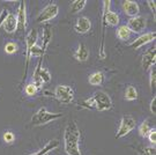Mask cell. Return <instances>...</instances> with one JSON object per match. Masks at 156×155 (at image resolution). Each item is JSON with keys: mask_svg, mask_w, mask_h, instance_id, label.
<instances>
[{"mask_svg": "<svg viewBox=\"0 0 156 155\" xmlns=\"http://www.w3.org/2000/svg\"><path fill=\"white\" fill-rule=\"evenodd\" d=\"M132 31L128 29V27L126 26V24H123V26H119L117 29V33H116V35H117V37L120 41H124V42H126V41H128V39L131 38V36H132Z\"/></svg>", "mask_w": 156, "mask_h": 155, "instance_id": "obj_20", "label": "cell"}, {"mask_svg": "<svg viewBox=\"0 0 156 155\" xmlns=\"http://www.w3.org/2000/svg\"><path fill=\"white\" fill-rule=\"evenodd\" d=\"M2 139H4V141H5L6 144H12L15 140V134L11 132V131H6L4 133V135H2Z\"/></svg>", "mask_w": 156, "mask_h": 155, "instance_id": "obj_29", "label": "cell"}, {"mask_svg": "<svg viewBox=\"0 0 156 155\" xmlns=\"http://www.w3.org/2000/svg\"><path fill=\"white\" fill-rule=\"evenodd\" d=\"M19 9L16 14L17 21V30H24L27 28V8H26V1H19Z\"/></svg>", "mask_w": 156, "mask_h": 155, "instance_id": "obj_12", "label": "cell"}, {"mask_svg": "<svg viewBox=\"0 0 156 155\" xmlns=\"http://www.w3.org/2000/svg\"><path fill=\"white\" fill-rule=\"evenodd\" d=\"M81 131L75 121L67 123L64 130V150L67 155H82L80 148Z\"/></svg>", "mask_w": 156, "mask_h": 155, "instance_id": "obj_1", "label": "cell"}, {"mask_svg": "<svg viewBox=\"0 0 156 155\" xmlns=\"http://www.w3.org/2000/svg\"><path fill=\"white\" fill-rule=\"evenodd\" d=\"M45 155H49V154H45Z\"/></svg>", "mask_w": 156, "mask_h": 155, "instance_id": "obj_34", "label": "cell"}, {"mask_svg": "<svg viewBox=\"0 0 156 155\" xmlns=\"http://www.w3.org/2000/svg\"><path fill=\"white\" fill-rule=\"evenodd\" d=\"M37 38H38V33L36 29H31L27 36H26V68H24V73H23V78L22 80H24L27 78V73H28V68H29V63H30V50L34 45H36L37 43Z\"/></svg>", "mask_w": 156, "mask_h": 155, "instance_id": "obj_7", "label": "cell"}, {"mask_svg": "<svg viewBox=\"0 0 156 155\" xmlns=\"http://www.w3.org/2000/svg\"><path fill=\"white\" fill-rule=\"evenodd\" d=\"M104 80H105V75H104V73L101 72V71L91 73L88 77V82L91 86H102L104 83Z\"/></svg>", "mask_w": 156, "mask_h": 155, "instance_id": "obj_18", "label": "cell"}, {"mask_svg": "<svg viewBox=\"0 0 156 155\" xmlns=\"http://www.w3.org/2000/svg\"><path fill=\"white\" fill-rule=\"evenodd\" d=\"M156 63V46L153 45L147 49L142 56V68L145 71H149L151 67L155 66Z\"/></svg>", "mask_w": 156, "mask_h": 155, "instance_id": "obj_11", "label": "cell"}, {"mask_svg": "<svg viewBox=\"0 0 156 155\" xmlns=\"http://www.w3.org/2000/svg\"><path fill=\"white\" fill-rule=\"evenodd\" d=\"M53 97L57 101H59L60 103L69 104L74 100V90H73V88L71 86L59 85V86H57L56 88H55Z\"/></svg>", "mask_w": 156, "mask_h": 155, "instance_id": "obj_6", "label": "cell"}, {"mask_svg": "<svg viewBox=\"0 0 156 155\" xmlns=\"http://www.w3.org/2000/svg\"><path fill=\"white\" fill-rule=\"evenodd\" d=\"M155 35H156L155 31H149V33L141 34L140 36H138L136 38L134 39L132 43H129L128 46H131L134 50H138L140 48H142L144 45L149 44L153 41H155V37H156Z\"/></svg>", "mask_w": 156, "mask_h": 155, "instance_id": "obj_10", "label": "cell"}, {"mask_svg": "<svg viewBox=\"0 0 156 155\" xmlns=\"http://www.w3.org/2000/svg\"><path fill=\"white\" fill-rule=\"evenodd\" d=\"M122 8H123L124 13L129 17L138 16L140 13V7L138 5V2H135V1H129V0L123 1L122 2Z\"/></svg>", "mask_w": 156, "mask_h": 155, "instance_id": "obj_14", "label": "cell"}, {"mask_svg": "<svg viewBox=\"0 0 156 155\" xmlns=\"http://www.w3.org/2000/svg\"><path fill=\"white\" fill-rule=\"evenodd\" d=\"M2 29L5 30L7 34H13L17 30V21H16V15L13 13H8L7 17L2 23Z\"/></svg>", "mask_w": 156, "mask_h": 155, "instance_id": "obj_15", "label": "cell"}, {"mask_svg": "<svg viewBox=\"0 0 156 155\" xmlns=\"http://www.w3.org/2000/svg\"><path fill=\"white\" fill-rule=\"evenodd\" d=\"M147 138H148L149 142H151L153 146H155L156 145V128H151V130L149 131L148 135H147Z\"/></svg>", "mask_w": 156, "mask_h": 155, "instance_id": "obj_30", "label": "cell"}, {"mask_svg": "<svg viewBox=\"0 0 156 155\" xmlns=\"http://www.w3.org/2000/svg\"><path fill=\"white\" fill-rule=\"evenodd\" d=\"M39 92L38 87L35 85L34 82L31 83H28V85H26V87H24V93L27 96H35V95H37V93Z\"/></svg>", "mask_w": 156, "mask_h": 155, "instance_id": "obj_25", "label": "cell"}, {"mask_svg": "<svg viewBox=\"0 0 156 155\" xmlns=\"http://www.w3.org/2000/svg\"><path fill=\"white\" fill-rule=\"evenodd\" d=\"M155 86H156V70H155V66H154L149 70V87H151V90L153 93L155 92Z\"/></svg>", "mask_w": 156, "mask_h": 155, "instance_id": "obj_27", "label": "cell"}, {"mask_svg": "<svg viewBox=\"0 0 156 155\" xmlns=\"http://www.w3.org/2000/svg\"><path fill=\"white\" fill-rule=\"evenodd\" d=\"M91 29V21L87 16H80L78 17L76 22L74 24V30L78 34H87L90 31Z\"/></svg>", "mask_w": 156, "mask_h": 155, "instance_id": "obj_13", "label": "cell"}, {"mask_svg": "<svg viewBox=\"0 0 156 155\" xmlns=\"http://www.w3.org/2000/svg\"><path fill=\"white\" fill-rule=\"evenodd\" d=\"M64 116L62 112H50L45 108H39L31 117V125L34 126H41L48 123L57 121Z\"/></svg>", "mask_w": 156, "mask_h": 155, "instance_id": "obj_3", "label": "cell"}, {"mask_svg": "<svg viewBox=\"0 0 156 155\" xmlns=\"http://www.w3.org/2000/svg\"><path fill=\"white\" fill-rule=\"evenodd\" d=\"M51 78L52 77H51V73L49 72V70L45 68V67H42V59L39 58L38 64H37V66H36L33 74L34 83L38 87V89H42L44 83L50 82Z\"/></svg>", "mask_w": 156, "mask_h": 155, "instance_id": "obj_5", "label": "cell"}, {"mask_svg": "<svg viewBox=\"0 0 156 155\" xmlns=\"http://www.w3.org/2000/svg\"><path fill=\"white\" fill-rule=\"evenodd\" d=\"M128 29L134 34H141L146 28H147V19L145 16H141V15H138V16L131 17L128 20L127 24Z\"/></svg>", "mask_w": 156, "mask_h": 155, "instance_id": "obj_9", "label": "cell"}, {"mask_svg": "<svg viewBox=\"0 0 156 155\" xmlns=\"http://www.w3.org/2000/svg\"><path fill=\"white\" fill-rule=\"evenodd\" d=\"M59 14V7L56 5V4H49L46 5L41 11L37 17H36V21L38 23H45V22H49L51 20H53L55 17H57V15Z\"/></svg>", "mask_w": 156, "mask_h": 155, "instance_id": "obj_8", "label": "cell"}, {"mask_svg": "<svg viewBox=\"0 0 156 155\" xmlns=\"http://www.w3.org/2000/svg\"><path fill=\"white\" fill-rule=\"evenodd\" d=\"M8 13H9V12L7 11V9H2L1 13H0V28L2 27V23H4L6 17H7V15H8Z\"/></svg>", "mask_w": 156, "mask_h": 155, "instance_id": "obj_32", "label": "cell"}, {"mask_svg": "<svg viewBox=\"0 0 156 155\" xmlns=\"http://www.w3.org/2000/svg\"><path fill=\"white\" fill-rule=\"evenodd\" d=\"M30 57H39L41 59H43L44 57V52L42 51V48L39 45H34L30 50Z\"/></svg>", "mask_w": 156, "mask_h": 155, "instance_id": "obj_28", "label": "cell"}, {"mask_svg": "<svg viewBox=\"0 0 156 155\" xmlns=\"http://www.w3.org/2000/svg\"><path fill=\"white\" fill-rule=\"evenodd\" d=\"M87 5V1L86 0H74L71 4V12L73 14H76L83 9Z\"/></svg>", "mask_w": 156, "mask_h": 155, "instance_id": "obj_22", "label": "cell"}, {"mask_svg": "<svg viewBox=\"0 0 156 155\" xmlns=\"http://www.w3.org/2000/svg\"><path fill=\"white\" fill-rule=\"evenodd\" d=\"M73 56H74V58L78 61L84 63V61H87L89 59L90 51H89V49L86 46L84 43H80V44L78 45V48H76V50L74 51V55Z\"/></svg>", "mask_w": 156, "mask_h": 155, "instance_id": "obj_16", "label": "cell"}, {"mask_svg": "<svg viewBox=\"0 0 156 155\" xmlns=\"http://www.w3.org/2000/svg\"><path fill=\"white\" fill-rule=\"evenodd\" d=\"M58 146H59V141L55 139V140H51V141H49V142L45 145L43 148H41L39 150H37V152H35V153H33V154H29V155H45V154H49L51 150H56Z\"/></svg>", "mask_w": 156, "mask_h": 155, "instance_id": "obj_19", "label": "cell"}, {"mask_svg": "<svg viewBox=\"0 0 156 155\" xmlns=\"http://www.w3.org/2000/svg\"><path fill=\"white\" fill-rule=\"evenodd\" d=\"M79 106L84 109H95L97 111H108L112 108V100L110 95L106 94L105 92L98 90L89 99L80 103Z\"/></svg>", "mask_w": 156, "mask_h": 155, "instance_id": "obj_2", "label": "cell"}, {"mask_svg": "<svg viewBox=\"0 0 156 155\" xmlns=\"http://www.w3.org/2000/svg\"><path fill=\"white\" fill-rule=\"evenodd\" d=\"M151 124H149V122L146 119V121H144V122L139 125V128H138V132H139L140 137L146 138V137L148 135V133H149V131H151Z\"/></svg>", "mask_w": 156, "mask_h": 155, "instance_id": "obj_23", "label": "cell"}, {"mask_svg": "<svg viewBox=\"0 0 156 155\" xmlns=\"http://www.w3.org/2000/svg\"><path fill=\"white\" fill-rule=\"evenodd\" d=\"M135 152L138 153V155H156L155 146H141L138 147Z\"/></svg>", "mask_w": 156, "mask_h": 155, "instance_id": "obj_24", "label": "cell"}, {"mask_svg": "<svg viewBox=\"0 0 156 155\" xmlns=\"http://www.w3.org/2000/svg\"><path fill=\"white\" fill-rule=\"evenodd\" d=\"M147 5H148V7L151 8V13H154V15H155V12H156V2L155 1L149 0V1H147Z\"/></svg>", "mask_w": 156, "mask_h": 155, "instance_id": "obj_33", "label": "cell"}, {"mask_svg": "<svg viewBox=\"0 0 156 155\" xmlns=\"http://www.w3.org/2000/svg\"><path fill=\"white\" fill-rule=\"evenodd\" d=\"M124 99L125 101H135L138 99V90L134 86H127L125 89V94H124Z\"/></svg>", "mask_w": 156, "mask_h": 155, "instance_id": "obj_21", "label": "cell"}, {"mask_svg": "<svg viewBox=\"0 0 156 155\" xmlns=\"http://www.w3.org/2000/svg\"><path fill=\"white\" fill-rule=\"evenodd\" d=\"M4 50H5V52L7 55H14V53H16L17 50H19V45H17L15 42H8V43L5 44Z\"/></svg>", "mask_w": 156, "mask_h": 155, "instance_id": "obj_26", "label": "cell"}, {"mask_svg": "<svg viewBox=\"0 0 156 155\" xmlns=\"http://www.w3.org/2000/svg\"><path fill=\"white\" fill-rule=\"evenodd\" d=\"M136 128V119L132 115H124L119 123V128L116 132V139H120L127 135Z\"/></svg>", "mask_w": 156, "mask_h": 155, "instance_id": "obj_4", "label": "cell"}, {"mask_svg": "<svg viewBox=\"0 0 156 155\" xmlns=\"http://www.w3.org/2000/svg\"><path fill=\"white\" fill-rule=\"evenodd\" d=\"M149 110L153 115H156V96L154 95V97L151 99V104H149Z\"/></svg>", "mask_w": 156, "mask_h": 155, "instance_id": "obj_31", "label": "cell"}, {"mask_svg": "<svg viewBox=\"0 0 156 155\" xmlns=\"http://www.w3.org/2000/svg\"><path fill=\"white\" fill-rule=\"evenodd\" d=\"M52 36H53V31L51 29L50 26H45L44 30H43V39H42V51L45 53V51L48 49V46L52 41Z\"/></svg>", "mask_w": 156, "mask_h": 155, "instance_id": "obj_17", "label": "cell"}]
</instances>
